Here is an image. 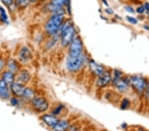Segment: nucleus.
<instances>
[{"label": "nucleus", "instance_id": "f257e3e1", "mask_svg": "<svg viewBox=\"0 0 149 131\" xmlns=\"http://www.w3.org/2000/svg\"><path fill=\"white\" fill-rule=\"evenodd\" d=\"M65 10L61 9L52 13L44 26V32L48 37L59 35L61 27L65 21Z\"/></svg>", "mask_w": 149, "mask_h": 131}, {"label": "nucleus", "instance_id": "f03ea898", "mask_svg": "<svg viewBox=\"0 0 149 131\" xmlns=\"http://www.w3.org/2000/svg\"><path fill=\"white\" fill-rule=\"evenodd\" d=\"M60 44L64 48H67L76 37V28L70 19L65 20L60 32Z\"/></svg>", "mask_w": 149, "mask_h": 131}, {"label": "nucleus", "instance_id": "7ed1b4c3", "mask_svg": "<svg viewBox=\"0 0 149 131\" xmlns=\"http://www.w3.org/2000/svg\"><path fill=\"white\" fill-rule=\"evenodd\" d=\"M84 54L80 56L72 57L68 55L66 59L65 66L68 72L70 74H76L82 70L85 62Z\"/></svg>", "mask_w": 149, "mask_h": 131}, {"label": "nucleus", "instance_id": "20e7f679", "mask_svg": "<svg viewBox=\"0 0 149 131\" xmlns=\"http://www.w3.org/2000/svg\"><path fill=\"white\" fill-rule=\"evenodd\" d=\"M29 105L35 111L40 113H45L50 108L49 101L43 95H37Z\"/></svg>", "mask_w": 149, "mask_h": 131}, {"label": "nucleus", "instance_id": "39448f33", "mask_svg": "<svg viewBox=\"0 0 149 131\" xmlns=\"http://www.w3.org/2000/svg\"><path fill=\"white\" fill-rule=\"evenodd\" d=\"M67 49L68 55L70 56H80L84 54V43L80 35H76Z\"/></svg>", "mask_w": 149, "mask_h": 131}, {"label": "nucleus", "instance_id": "423d86ee", "mask_svg": "<svg viewBox=\"0 0 149 131\" xmlns=\"http://www.w3.org/2000/svg\"><path fill=\"white\" fill-rule=\"evenodd\" d=\"M130 85L138 94H143L147 88L148 82L146 79L140 76H133L130 78Z\"/></svg>", "mask_w": 149, "mask_h": 131}, {"label": "nucleus", "instance_id": "0eeeda50", "mask_svg": "<svg viewBox=\"0 0 149 131\" xmlns=\"http://www.w3.org/2000/svg\"><path fill=\"white\" fill-rule=\"evenodd\" d=\"M112 76L111 71L105 70L102 75L97 77V80L95 82L96 87L100 89L107 87L112 82Z\"/></svg>", "mask_w": 149, "mask_h": 131}, {"label": "nucleus", "instance_id": "6e6552de", "mask_svg": "<svg viewBox=\"0 0 149 131\" xmlns=\"http://www.w3.org/2000/svg\"><path fill=\"white\" fill-rule=\"evenodd\" d=\"M33 58V54L31 50L28 46H22L18 53V60L21 64H27Z\"/></svg>", "mask_w": 149, "mask_h": 131}, {"label": "nucleus", "instance_id": "1a4fd4ad", "mask_svg": "<svg viewBox=\"0 0 149 131\" xmlns=\"http://www.w3.org/2000/svg\"><path fill=\"white\" fill-rule=\"evenodd\" d=\"M70 5V0H51L47 6L48 10L51 13L64 9V6L67 7Z\"/></svg>", "mask_w": 149, "mask_h": 131}, {"label": "nucleus", "instance_id": "9d476101", "mask_svg": "<svg viewBox=\"0 0 149 131\" xmlns=\"http://www.w3.org/2000/svg\"><path fill=\"white\" fill-rule=\"evenodd\" d=\"M31 74L29 70L26 68H21L16 74V81L27 85L31 80Z\"/></svg>", "mask_w": 149, "mask_h": 131}, {"label": "nucleus", "instance_id": "9b49d317", "mask_svg": "<svg viewBox=\"0 0 149 131\" xmlns=\"http://www.w3.org/2000/svg\"><path fill=\"white\" fill-rule=\"evenodd\" d=\"M88 67L91 73L93 74L96 77H98L100 75H102L105 70L104 66L97 63L93 60H90L89 61Z\"/></svg>", "mask_w": 149, "mask_h": 131}, {"label": "nucleus", "instance_id": "f8f14e48", "mask_svg": "<svg viewBox=\"0 0 149 131\" xmlns=\"http://www.w3.org/2000/svg\"><path fill=\"white\" fill-rule=\"evenodd\" d=\"M12 96L10 85L0 79V98L3 100H9Z\"/></svg>", "mask_w": 149, "mask_h": 131}, {"label": "nucleus", "instance_id": "ddd939ff", "mask_svg": "<svg viewBox=\"0 0 149 131\" xmlns=\"http://www.w3.org/2000/svg\"><path fill=\"white\" fill-rule=\"evenodd\" d=\"M36 95H37V94H36V92L34 90V88L30 87V86H26L21 99L23 103L30 104L31 101L35 98Z\"/></svg>", "mask_w": 149, "mask_h": 131}, {"label": "nucleus", "instance_id": "4468645a", "mask_svg": "<svg viewBox=\"0 0 149 131\" xmlns=\"http://www.w3.org/2000/svg\"><path fill=\"white\" fill-rule=\"evenodd\" d=\"M25 87H26V85H23L18 81H14L13 83H11L10 85V89H11L12 95L21 98L23 94Z\"/></svg>", "mask_w": 149, "mask_h": 131}, {"label": "nucleus", "instance_id": "2eb2a0df", "mask_svg": "<svg viewBox=\"0 0 149 131\" xmlns=\"http://www.w3.org/2000/svg\"><path fill=\"white\" fill-rule=\"evenodd\" d=\"M21 64L20 63L18 60L11 58L6 62V67L7 70L13 72L14 74H17L22 68Z\"/></svg>", "mask_w": 149, "mask_h": 131}, {"label": "nucleus", "instance_id": "dca6fc26", "mask_svg": "<svg viewBox=\"0 0 149 131\" xmlns=\"http://www.w3.org/2000/svg\"><path fill=\"white\" fill-rule=\"evenodd\" d=\"M113 85H114L119 92H125L129 89V86L130 85V79H128L127 78H122Z\"/></svg>", "mask_w": 149, "mask_h": 131}, {"label": "nucleus", "instance_id": "f3484780", "mask_svg": "<svg viewBox=\"0 0 149 131\" xmlns=\"http://www.w3.org/2000/svg\"><path fill=\"white\" fill-rule=\"evenodd\" d=\"M41 120H43L46 125L53 128L58 123L59 119L56 116L53 115L52 114H44L41 116Z\"/></svg>", "mask_w": 149, "mask_h": 131}, {"label": "nucleus", "instance_id": "a211bd4d", "mask_svg": "<svg viewBox=\"0 0 149 131\" xmlns=\"http://www.w3.org/2000/svg\"><path fill=\"white\" fill-rule=\"evenodd\" d=\"M1 79L8 85H11L16 81V74L9 70H5L1 74Z\"/></svg>", "mask_w": 149, "mask_h": 131}, {"label": "nucleus", "instance_id": "6ab92c4d", "mask_svg": "<svg viewBox=\"0 0 149 131\" xmlns=\"http://www.w3.org/2000/svg\"><path fill=\"white\" fill-rule=\"evenodd\" d=\"M69 127V121L66 119H62L59 120L58 123L52 128V129L54 131H67Z\"/></svg>", "mask_w": 149, "mask_h": 131}, {"label": "nucleus", "instance_id": "aec40b11", "mask_svg": "<svg viewBox=\"0 0 149 131\" xmlns=\"http://www.w3.org/2000/svg\"><path fill=\"white\" fill-rule=\"evenodd\" d=\"M65 107H65L64 105H63L62 103H59L55 107L52 108V111H51V114L57 117L62 113L63 111L65 109Z\"/></svg>", "mask_w": 149, "mask_h": 131}, {"label": "nucleus", "instance_id": "412c9836", "mask_svg": "<svg viewBox=\"0 0 149 131\" xmlns=\"http://www.w3.org/2000/svg\"><path fill=\"white\" fill-rule=\"evenodd\" d=\"M9 103L11 105V106L13 107H19L21 103H23L21 101V99L20 97H17L15 96H12L11 97V98L9 99Z\"/></svg>", "mask_w": 149, "mask_h": 131}, {"label": "nucleus", "instance_id": "4be33fe9", "mask_svg": "<svg viewBox=\"0 0 149 131\" xmlns=\"http://www.w3.org/2000/svg\"><path fill=\"white\" fill-rule=\"evenodd\" d=\"M0 21L5 24L8 23V17L6 14V11L2 7H0Z\"/></svg>", "mask_w": 149, "mask_h": 131}, {"label": "nucleus", "instance_id": "5701e85b", "mask_svg": "<svg viewBox=\"0 0 149 131\" xmlns=\"http://www.w3.org/2000/svg\"><path fill=\"white\" fill-rule=\"evenodd\" d=\"M130 104V101L129 100V99L124 98L123 99V100L121 101V109L123 110L127 109L129 107Z\"/></svg>", "mask_w": 149, "mask_h": 131}, {"label": "nucleus", "instance_id": "b1692460", "mask_svg": "<svg viewBox=\"0 0 149 131\" xmlns=\"http://www.w3.org/2000/svg\"><path fill=\"white\" fill-rule=\"evenodd\" d=\"M29 0H15L16 5L20 7H24L28 5Z\"/></svg>", "mask_w": 149, "mask_h": 131}, {"label": "nucleus", "instance_id": "393cba45", "mask_svg": "<svg viewBox=\"0 0 149 131\" xmlns=\"http://www.w3.org/2000/svg\"><path fill=\"white\" fill-rule=\"evenodd\" d=\"M1 1L5 5H6L8 7L12 5L13 4V2H14V0H1Z\"/></svg>", "mask_w": 149, "mask_h": 131}, {"label": "nucleus", "instance_id": "a878e982", "mask_svg": "<svg viewBox=\"0 0 149 131\" xmlns=\"http://www.w3.org/2000/svg\"><path fill=\"white\" fill-rule=\"evenodd\" d=\"M127 20L128 21L131 23V24H134L136 25L137 23V20L134 17H129V16H127Z\"/></svg>", "mask_w": 149, "mask_h": 131}, {"label": "nucleus", "instance_id": "bb28decb", "mask_svg": "<svg viewBox=\"0 0 149 131\" xmlns=\"http://www.w3.org/2000/svg\"><path fill=\"white\" fill-rule=\"evenodd\" d=\"M5 67H6V62L3 59L0 58V72H1Z\"/></svg>", "mask_w": 149, "mask_h": 131}, {"label": "nucleus", "instance_id": "cd10ccee", "mask_svg": "<svg viewBox=\"0 0 149 131\" xmlns=\"http://www.w3.org/2000/svg\"><path fill=\"white\" fill-rule=\"evenodd\" d=\"M144 95H145V98L147 99H149V82H148V83H147V88L145 90Z\"/></svg>", "mask_w": 149, "mask_h": 131}, {"label": "nucleus", "instance_id": "c85d7f7f", "mask_svg": "<svg viewBox=\"0 0 149 131\" xmlns=\"http://www.w3.org/2000/svg\"><path fill=\"white\" fill-rule=\"evenodd\" d=\"M145 7L140 6L136 9V12L138 13H140V14H142V13H143L145 12Z\"/></svg>", "mask_w": 149, "mask_h": 131}, {"label": "nucleus", "instance_id": "c756f323", "mask_svg": "<svg viewBox=\"0 0 149 131\" xmlns=\"http://www.w3.org/2000/svg\"><path fill=\"white\" fill-rule=\"evenodd\" d=\"M67 131H80L78 127L76 126H70L69 129H68Z\"/></svg>", "mask_w": 149, "mask_h": 131}, {"label": "nucleus", "instance_id": "7c9ffc66", "mask_svg": "<svg viewBox=\"0 0 149 131\" xmlns=\"http://www.w3.org/2000/svg\"><path fill=\"white\" fill-rule=\"evenodd\" d=\"M125 9L128 11V12H129V13H133L134 12L133 8V7H130V6L125 7Z\"/></svg>", "mask_w": 149, "mask_h": 131}, {"label": "nucleus", "instance_id": "2f4dec72", "mask_svg": "<svg viewBox=\"0 0 149 131\" xmlns=\"http://www.w3.org/2000/svg\"><path fill=\"white\" fill-rule=\"evenodd\" d=\"M145 9H147V11H149V3L146 2L145 3Z\"/></svg>", "mask_w": 149, "mask_h": 131}, {"label": "nucleus", "instance_id": "473e14b6", "mask_svg": "<svg viewBox=\"0 0 149 131\" xmlns=\"http://www.w3.org/2000/svg\"><path fill=\"white\" fill-rule=\"evenodd\" d=\"M105 11L107 12V13H108V14H109V15H111V14H113V11L111 9H105Z\"/></svg>", "mask_w": 149, "mask_h": 131}, {"label": "nucleus", "instance_id": "72a5a7b5", "mask_svg": "<svg viewBox=\"0 0 149 131\" xmlns=\"http://www.w3.org/2000/svg\"><path fill=\"white\" fill-rule=\"evenodd\" d=\"M102 1H104V3H105V4L106 5H107V6H108V3H107V1H106V0H102Z\"/></svg>", "mask_w": 149, "mask_h": 131}, {"label": "nucleus", "instance_id": "f704fd0d", "mask_svg": "<svg viewBox=\"0 0 149 131\" xmlns=\"http://www.w3.org/2000/svg\"><path fill=\"white\" fill-rule=\"evenodd\" d=\"M137 131H145V129H138V130Z\"/></svg>", "mask_w": 149, "mask_h": 131}]
</instances>
